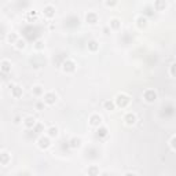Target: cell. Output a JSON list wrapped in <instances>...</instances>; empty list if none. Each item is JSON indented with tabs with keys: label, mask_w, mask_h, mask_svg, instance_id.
I'll return each instance as SVG.
<instances>
[{
	"label": "cell",
	"mask_w": 176,
	"mask_h": 176,
	"mask_svg": "<svg viewBox=\"0 0 176 176\" xmlns=\"http://www.w3.org/2000/svg\"><path fill=\"white\" fill-rule=\"evenodd\" d=\"M129 96L128 95H125V94H118L116 96V106H118V108H127L128 106V103H129Z\"/></svg>",
	"instance_id": "1"
},
{
	"label": "cell",
	"mask_w": 176,
	"mask_h": 176,
	"mask_svg": "<svg viewBox=\"0 0 176 176\" xmlns=\"http://www.w3.org/2000/svg\"><path fill=\"white\" fill-rule=\"evenodd\" d=\"M143 99L147 103H153L157 99L156 91H154V89H146V91H144V94H143Z\"/></svg>",
	"instance_id": "2"
},
{
	"label": "cell",
	"mask_w": 176,
	"mask_h": 176,
	"mask_svg": "<svg viewBox=\"0 0 176 176\" xmlns=\"http://www.w3.org/2000/svg\"><path fill=\"white\" fill-rule=\"evenodd\" d=\"M43 101L44 103H47V105H54L55 102H57V94H54V92H47V94H44L43 95Z\"/></svg>",
	"instance_id": "3"
},
{
	"label": "cell",
	"mask_w": 176,
	"mask_h": 176,
	"mask_svg": "<svg viewBox=\"0 0 176 176\" xmlns=\"http://www.w3.org/2000/svg\"><path fill=\"white\" fill-rule=\"evenodd\" d=\"M63 72L65 73H73V72L76 70V63L73 61H65L63 62Z\"/></svg>",
	"instance_id": "4"
},
{
	"label": "cell",
	"mask_w": 176,
	"mask_h": 176,
	"mask_svg": "<svg viewBox=\"0 0 176 176\" xmlns=\"http://www.w3.org/2000/svg\"><path fill=\"white\" fill-rule=\"evenodd\" d=\"M37 144H39L40 149H48L50 147V136H40L39 140H37Z\"/></svg>",
	"instance_id": "5"
},
{
	"label": "cell",
	"mask_w": 176,
	"mask_h": 176,
	"mask_svg": "<svg viewBox=\"0 0 176 176\" xmlns=\"http://www.w3.org/2000/svg\"><path fill=\"white\" fill-rule=\"evenodd\" d=\"M43 14H44V17H46V18L51 19V18H54V17H55V8L53 6H46V7H44Z\"/></svg>",
	"instance_id": "6"
},
{
	"label": "cell",
	"mask_w": 176,
	"mask_h": 176,
	"mask_svg": "<svg viewBox=\"0 0 176 176\" xmlns=\"http://www.w3.org/2000/svg\"><path fill=\"white\" fill-rule=\"evenodd\" d=\"M89 124H91L92 127H101V124H102L101 116H98V114H92L91 117H89Z\"/></svg>",
	"instance_id": "7"
},
{
	"label": "cell",
	"mask_w": 176,
	"mask_h": 176,
	"mask_svg": "<svg viewBox=\"0 0 176 176\" xmlns=\"http://www.w3.org/2000/svg\"><path fill=\"white\" fill-rule=\"evenodd\" d=\"M124 121H125L127 125H133L136 123V116L133 113H127L125 117H124Z\"/></svg>",
	"instance_id": "8"
},
{
	"label": "cell",
	"mask_w": 176,
	"mask_h": 176,
	"mask_svg": "<svg viewBox=\"0 0 176 176\" xmlns=\"http://www.w3.org/2000/svg\"><path fill=\"white\" fill-rule=\"evenodd\" d=\"M85 21H87L89 25H95V23H98V15L95 13H88L85 15Z\"/></svg>",
	"instance_id": "9"
},
{
	"label": "cell",
	"mask_w": 176,
	"mask_h": 176,
	"mask_svg": "<svg viewBox=\"0 0 176 176\" xmlns=\"http://www.w3.org/2000/svg\"><path fill=\"white\" fill-rule=\"evenodd\" d=\"M11 95L15 99L21 98V96H22V88H21L19 85H11Z\"/></svg>",
	"instance_id": "10"
},
{
	"label": "cell",
	"mask_w": 176,
	"mask_h": 176,
	"mask_svg": "<svg viewBox=\"0 0 176 176\" xmlns=\"http://www.w3.org/2000/svg\"><path fill=\"white\" fill-rule=\"evenodd\" d=\"M154 8L157 11H163L167 8V2L165 0H154Z\"/></svg>",
	"instance_id": "11"
},
{
	"label": "cell",
	"mask_w": 176,
	"mask_h": 176,
	"mask_svg": "<svg viewBox=\"0 0 176 176\" xmlns=\"http://www.w3.org/2000/svg\"><path fill=\"white\" fill-rule=\"evenodd\" d=\"M23 124H25L26 128H34L36 127V118L34 117H26L25 120H23Z\"/></svg>",
	"instance_id": "12"
},
{
	"label": "cell",
	"mask_w": 176,
	"mask_h": 176,
	"mask_svg": "<svg viewBox=\"0 0 176 176\" xmlns=\"http://www.w3.org/2000/svg\"><path fill=\"white\" fill-rule=\"evenodd\" d=\"M0 65H2V72L3 73H8V72L11 70V63H10L7 59H3Z\"/></svg>",
	"instance_id": "13"
},
{
	"label": "cell",
	"mask_w": 176,
	"mask_h": 176,
	"mask_svg": "<svg viewBox=\"0 0 176 176\" xmlns=\"http://www.w3.org/2000/svg\"><path fill=\"white\" fill-rule=\"evenodd\" d=\"M0 157H2V165H3V167H7L8 161L11 160V158H10V154L6 153V151H3V153L0 154Z\"/></svg>",
	"instance_id": "14"
},
{
	"label": "cell",
	"mask_w": 176,
	"mask_h": 176,
	"mask_svg": "<svg viewBox=\"0 0 176 176\" xmlns=\"http://www.w3.org/2000/svg\"><path fill=\"white\" fill-rule=\"evenodd\" d=\"M110 28L114 29V30H118L120 28H121V22H120L117 18H113L112 21H110Z\"/></svg>",
	"instance_id": "15"
},
{
	"label": "cell",
	"mask_w": 176,
	"mask_h": 176,
	"mask_svg": "<svg viewBox=\"0 0 176 176\" xmlns=\"http://www.w3.org/2000/svg\"><path fill=\"white\" fill-rule=\"evenodd\" d=\"M32 92H33V95H36V96L44 95V89H43V87H41V85H36V87H33Z\"/></svg>",
	"instance_id": "16"
},
{
	"label": "cell",
	"mask_w": 176,
	"mask_h": 176,
	"mask_svg": "<svg viewBox=\"0 0 176 176\" xmlns=\"http://www.w3.org/2000/svg\"><path fill=\"white\" fill-rule=\"evenodd\" d=\"M103 108H105L106 110H109V112H112V110H114V108H116V102L105 101L103 102Z\"/></svg>",
	"instance_id": "17"
},
{
	"label": "cell",
	"mask_w": 176,
	"mask_h": 176,
	"mask_svg": "<svg viewBox=\"0 0 176 176\" xmlns=\"http://www.w3.org/2000/svg\"><path fill=\"white\" fill-rule=\"evenodd\" d=\"M96 135H98L99 138H105V136H108V129H106L105 127H98Z\"/></svg>",
	"instance_id": "18"
},
{
	"label": "cell",
	"mask_w": 176,
	"mask_h": 176,
	"mask_svg": "<svg viewBox=\"0 0 176 176\" xmlns=\"http://www.w3.org/2000/svg\"><path fill=\"white\" fill-rule=\"evenodd\" d=\"M136 22H138V26H139L140 29H142V28H146V25H147V19L144 18V17H138Z\"/></svg>",
	"instance_id": "19"
},
{
	"label": "cell",
	"mask_w": 176,
	"mask_h": 176,
	"mask_svg": "<svg viewBox=\"0 0 176 176\" xmlns=\"http://www.w3.org/2000/svg\"><path fill=\"white\" fill-rule=\"evenodd\" d=\"M88 48H89V51H92V53H95V51L99 48V44L96 43L95 40H91V41H89V43H88Z\"/></svg>",
	"instance_id": "20"
},
{
	"label": "cell",
	"mask_w": 176,
	"mask_h": 176,
	"mask_svg": "<svg viewBox=\"0 0 176 176\" xmlns=\"http://www.w3.org/2000/svg\"><path fill=\"white\" fill-rule=\"evenodd\" d=\"M48 136L50 138H57L58 136V128L57 127H51V128H48Z\"/></svg>",
	"instance_id": "21"
},
{
	"label": "cell",
	"mask_w": 176,
	"mask_h": 176,
	"mask_svg": "<svg viewBox=\"0 0 176 176\" xmlns=\"http://www.w3.org/2000/svg\"><path fill=\"white\" fill-rule=\"evenodd\" d=\"M7 40H8V43L14 44V43H17V41H18V36H17L15 33H10L8 36H7Z\"/></svg>",
	"instance_id": "22"
},
{
	"label": "cell",
	"mask_w": 176,
	"mask_h": 176,
	"mask_svg": "<svg viewBox=\"0 0 176 176\" xmlns=\"http://www.w3.org/2000/svg\"><path fill=\"white\" fill-rule=\"evenodd\" d=\"M80 143H81V140L78 139V138H73V139L70 140V146L73 147V149H76V147L80 146Z\"/></svg>",
	"instance_id": "23"
},
{
	"label": "cell",
	"mask_w": 176,
	"mask_h": 176,
	"mask_svg": "<svg viewBox=\"0 0 176 176\" xmlns=\"http://www.w3.org/2000/svg\"><path fill=\"white\" fill-rule=\"evenodd\" d=\"M15 46H17L18 50H23V48H25V40H19L18 39V41L15 43Z\"/></svg>",
	"instance_id": "24"
},
{
	"label": "cell",
	"mask_w": 176,
	"mask_h": 176,
	"mask_svg": "<svg viewBox=\"0 0 176 176\" xmlns=\"http://www.w3.org/2000/svg\"><path fill=\"white\" fill-rule=\"evenodd\" d=\"M87 172H88L89 175H96L99 171H98V168H96V167H92V168H89V169H88Z\"/></svg>",
	"instance_id": "25"
},
{
	"label": "cell",
	"mask_w": 176,
	"mask_h": 176,
	"mask_svg": "<svg viewBox=\"0 0 176 176\" xmlns=\"http://www.w3.org/2000/svg\"><path fill=\"white\" fill-rule=\"evenodd\" d=\"M44 47V44H43V41H36V44H34V48H36V50H41V48Z\"/></svg>",
	"instance_id": "26"
},
{
	"label": "cell",
	"mask_w": 176,
	"mask_h": 176,
	"mask_svg": "<svg viewBox=\"0 0 176 176\" xmlns=\"http://www.w3.org/2000/svg\"><path fill=\"white\" fill-rule=\"evenodd\" d=\"M117 4V0H106V6L108 7H113Z\"/></svg>",
	"instance_id": "27"
},
{
	"label": "cell",
	"mask_w": 176,
	"mask_h": 176,
	"mask_svg": "<svg viewBox=\"0 0 176 176\" xmlns=\"http://www.w3.org/2000/svg\"><path fill=\"white\" fill-rule=\"evenodd\" d=\"M171 74L173 76V77H176V63H173L171 66Z\"/></svg>",
	"instance_id": "28"
},
{
	"label": "cell",
	"mask_w": 176,
	"mask_h": 176,
	"mask_svg": "<svg viewBox=\"0 0 176 176\" xmlns=\"http://www.w3.org/2000/svg\"><path fill=\"white\" fill-rule=\"evenodd\" d=\"M171 146H172V149H175V150H176V136L172 138V140H171Z\"/></svg>",
	"instance_id": "29"
},
{
	"label": "cell",
	"mask_w": 176,
	"mask_h": 176,
	"mask_svg": "<svg viewBox=\"0 0 176 176\" xmlns=\"http://www.w3.org/2000/svg\"><path fill=\"white\" fill-rule=\"evenodd\" d=\"M43 105H44V101H43V103H37V105H36V108H37V109L40 110L41 108H43Z\"/></svg>",
	"instance_id": "30"
},
{
	"label": "cell",
	"mask_w": 176,
	"mask_h": 176,
	"mask_svg": "<svg viewBox=\"0 0 176 176\" xmlns=\"http://www.w3.org/2000/svg\"><path fill=\"white\" fill-rule=\"evenodd\" d=\"M19 120H21V117H15V121H14V123L18 124V123H19Z\"/></svg>",
	"instance_id": "31"
}]
</instances>
